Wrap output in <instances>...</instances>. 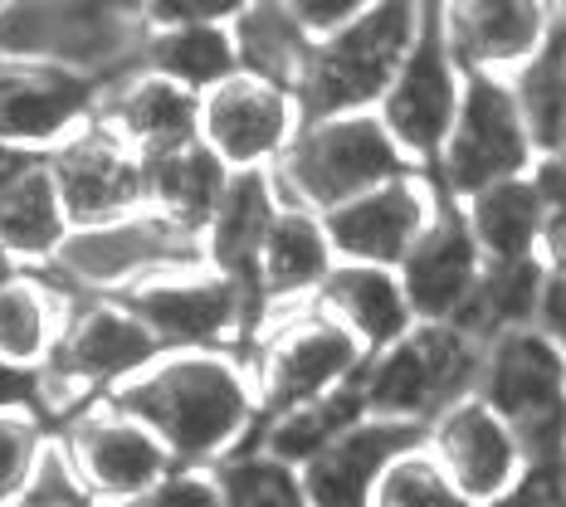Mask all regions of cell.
I'll list each match as a JSON object with an SVG mask.
<instances>
[{"mask_svg": "<svg viewBox=\"0 0 566 507\" xmlns=\"http://www.w3.org/2000/svg\"><path fill=\"white\" fill-rule=\"evenodd\" d=\"M537 327H542V332H547V337L566 351V274H552V278H547V293H542Z\"/></svg>", "mask_w": 566, "mask_h": 507, "instance_id": "ab89813d", "label": "cell"}, {"mask_svg": "<svg viewBox=\"0 0 566 507\" xmlns=\"http://www.w3.org/2000/svg\"><path fill=\"white\" fill-rule=\"evenodd\" d=\"M50 171L59 181V196H64L74 230L113 225V220L151 210L147 157H137L108 123H98V113L50 151Z\"/></svg>", "mask_w": 566, "mask_h": 507, "instance_id": "9a60e30c", "label": "cell"}, {"mask_svg": "<svg viewBox=\"0 0 566 507\" xmlns=\"http://www.w3.org/2000/svg\"><path fill=\"white\" fill-rule=\"evenodd\" d=\"M147 34V10L133 0H6L0 6V59L54 64L98 88L142 68Z\"/></svg>", "mask_w": 566, "mask_h": 507, "instance_id": "7a4b0ae2", "label": "cell"}, {"mask_svg": "<svg viewBox=\"0 0 566 507\" xmlns=\"http://www.w3.org/2000/svg\"><path fill=\"white\" fill-rule=\"evenodd\" d=\"M230 167L206 147V141H191V147L161 151V157L147 161V200L157 215H167L171 225L191 230L206 240L210 220H216L220 200L230 191Z\"/></svg>", "mask_w": 566, "mask_h": 507, "instance_id": "484cf974", "label": "cell"}, {"mask_svg": "<svg viewBox=\"0 0 566 507\" xmlns=\"http://www.w3.org/2000/svg\"><path fill=\"white\" fill-rule=\"evenodd\" d=\"M69 234H74V220H69L59 181L50 171V157H44L10 191H0V244L25 268L44 274L59 258V250L69 244Z\"/></svg>", "mask_w": 566, "mask_h": 507, "instance_id": "4316f807", "label": "cell"}, {"mask_svg": "<svg viewBox=\"0 0 566 507\" xmlns=\"http://www.w3.org/2000/svg\"><path fill=\"white\" fill-rule=\"evenodd\" d=\"M303 127L298 93L269 84L259 74H234L200 98V141L230 171H274L289 141Z\"/></svg>", "mask_w": 566, "mask_h": 507, "instance_id": "2e32d148", "label": "cell"}, {"mask_svg": "<svg viewBox=\"0 0 566 507\" xmlns=\"http://www.w3.org/2000/svg\"><path fill=\"white\" fill-rule=\"evenodd\" d=\"M424 450L440 458L444 474L474 507H503L533 468L517 430L479 391H469L424 424Z\"/></svg>", "mask_w": 566, "mask_h": 507, "instance_id": "5bb4252c", "label": "cell"}, {"mask_svg": "<svg viewBox=\"0 0 566 507\" xmlns=\"http://www.w3.org/2000/svg\"><path fill=\"white\" fill-rule=\"evenodd\" d=\"M317 303H323L371 357L416 327V308H410V298H406V283L386 264H352V258H337V268L327 274Z\"/></svg>", "mask_w": 566, "mask_h": 507, "instance_id": "d4e9b609", "label": "cell"}, {"mask_svg": "<svg viewBox=\"0 0 566 507\" xmlns=\"http://www.w3.org/2000/svg\"><path fill=\"white\" fill-rule=\"evenodd\" d=\"M562 6H566V0H562ZM562 30H566V25H562Z\"/></svg>", "mask_w": 566, "mask_h": 507, "instance_id": "7dc6e473", "label": "cell"}, {"mask_svg": "<svg viewBox=\"0 0 566 507\" xmlns=\"http://www.w3.org/2000/svg\"><path fill=\"white\" fill-rule=\"evenodd\" d=\"M50 444H54V430L40 405L0 410V507H15L25 498L34 468H40Z\"/></svg>", "mask_w": 566, "mask_h": 507, "instance_id": "e575fe53", "label": "cell"}, {"mask_svg": "<svg viewBox=\"0 0 566 507\" xmlns=\"http://www.w3.org/2000/svg\"><path fill=\"white\" fill-rule=\"evenodd\" d=\"M444 40L464 74H517L547 50L552 10L547 0H440Z\"/></svg>", "mask_w": 566, "mask_h": 507, "instance_id": "ac0fdd59", "label": "cell"}, {"mask_svg": "<svg viewBox=\"0 0 566 507\" xmlns=\"http://www.w3.org/2000/svg\"><path fill=\"white\" fill-rule=\"evenodd\" d=\"M440 205L444 200L434 191V181H424V171H406L367 196L347 200V205L327 210L323 225H327V240H333L337 258L400 268L406 254L420 244V234L434 225Z\"/></svg>", "mask_w": 566, "mask_h": 507, "instance_id": "e0dca14e", "label": "cell"}, {"mask_svg": "<svg viewBox=\"0 0 566 507\" xmlns=\"http://www.w3.org/2000/svg\"><path fill=\"white\" fill-rule=\"evenodd\" d=\"M74 293L50 274H25L0 288V361L20 371H44Z\"/></svg>", "mask_w": 566, "mask_h": 507, "instance_id": "f546056e", "label": "cell"}, {"mask_svg": "<svg viewBox=\"0 0 566 507\" xmlns=\"http://www.w3.org/2000/svg\"><path fill=\"white\" fill-rule=\"evenodd\" d=\"M44 157H50V151H34V147H20V141L0 137V191H10V186H15L25 171L40 167Z\"/></svg>", "mask_w": 566, "mask_h": 507, "instance_id": "b9f144b4", "label": "cell"}, {"mask_svg": "<svg viewBox=\"0 0 566 507\" xmlns=\"http://www.w3.org/2000/svg\"><path fill=\"white\" fill-rule=\"evenodd\" d=\"M357 420H367V400H361V381H352L323 400H308V405L269 415L264 434H259V450L283 458V464H293V468H303L308 458L323 454L337 434H347Z\"/></svg>", "mask_w": 566, "mask_h": 507, "instance_id": "1f68e13d", "label": "cell"}, {"mask_svg": "<svg viewBox=\"0 0 566 507\" xmlns=\"http://www.w3.org/2000/svg\"><path fill=\"white\" fill-rule=\"evenodd\" d=\"M161 357L151 327L123 298H78L69 303L59 341L40 371V405L50 420H69L74 410L113 395Z\"/></svg>", "mask_w": 566, "mask_h": 507, "instance_id": "5b68a950", "label": "cell"}, {"mask_svg": "<svg viewBox=\"0 0 566 507\" xmlns=\"http://www.w3.org/2000/svg\"><path fill=\"white\" fill-rule=\"evenodd\" d=\"M474 391L513 424L533 464L566 454V351L542 327L483 341Z\"/></svg>", "mask_w": 566, "mask_h": 507, "instance_id": "ba28073f", "label": "cell"}, {"mask_svg": "<svg viewBox=\"0 0 566 507\" xmlns=\"http://www.w3.org/2000/svg\"><path fill=\"white\" fill-rule=\"evenodd\" d=\"M113 400L151 424L186 468H220L264 415L254 371L230 351H161L142 376L117 385Z\"/></svg>", "mask_w": 566, "mask_h": 507, "instance_id": "6da1fadb", "label": "cell"}, {"mask_svg": "<svg viewBox=\"0 0 566 507\" xmlns=\"http://www.w3.org/2000/svg\"><path fill=\"white\" fill-rule=\"evenodd\" d=\"M333 268H337V250H333V240H327L323 215L283 200L274 230H269V240H264V254H259V274H254L259 313L313 303Z\"/></svg>", "mask_w": 566, "mask_h": 507, "instance_id": "603a6c76", "label": "cell"}, {"mask_svg": "<svg viewBox=\"0 0 566 507\" xmlns=\"http://www.w3.org/2000/svg\"><path fill=\"white\" fill-rule=\"evenodd\" d=\"M430 0H376L352 25L323 34L313 50V68L298 88L303 123L337 113H376L391 93L420 40Z\"/></svg>", "mask_w": 566, "mask_h": 507, "instance_id": "277c9868", "label": "cell"}, {"mask_svg": "<svg viewBox=\"0 0 566 507\" xmlns=\"http://www.w3.org/2000/svg\"><path fill=\"white\" fill-rule=\"evenodd\" d=\"M542 264L552 274H566V210L547 215V234H542Z\"/></svg>", "mask_w": 566, "mask_h": 507, "instance_id": "7bdbcfd3", "label": "cell"}, {"mask_svg": "<svg viewBox=\"0 0 566 507\" xmlns=\"http://www.w3.org/2000/svg\"><path fill=\"white\" fill-rule=\"evenodd\" d=\"M0 6H6V0H0Z\"/></svg>", "mask_w": 566, "mask_h": 507, "instance_id": "c3c4849f", "label": "cell"}, {"mask_svg": "<svg viewBox=\"0 0 566 507\" xmlns=\"http://www.w3.org/2000/svg\"><path fill=\"white\" fill-rule=\"evenodd\" d=\"M15 507H20V503H15Z\"/></svg>", "mask_w": 566, "mask_h": 507, "instance_id": "681fc988", "label": "cell"}, {"mask_svg": "<svg viewBox=\"0 0 566 507\" xmlns=\"http://www.w3.org/2000/svg\"><path fill=\"white\" fill-rule=\"evenodd\" d=\"M234 50H240V68L259 74L269 84L298 93L313 68L317 34L298 20L289 0H250L240 20H234Z\"/></svg>", "mask_w": 566, "mask_h": 507, "instance_id": "83f0119b", "label": "cell"}, {"mask_svg": "<svg viewBox=\"0 0 566 507\" xmlns=\"http://www.w3.org/2000/svg\"><path fill=\"white\" fill-rule=\"evenodd\" d=\"M117 298L151 327L161 351H226L259 317L250 293L226 274H216L210 264L151 274Z\"/></svg>", "mask_w": 566, "mask_h": 507, "instance_id": "7c38bea8", "label": "cell"}, {"mask_svg": "<svg viewBox=\"0 0 566 507\" xmlns=\"http://www.w3.org/2000/svg\"><path fill=\"white\" fill-rule=\"evenodd\" d=\"M367 361L371 351L313 298L293 303V308H274L264 317L250 371L264 415H279V410L308 405V400H323L342 385L361 381Z\"/></svg>", "mask_w": 566, "mask_h": 507, "instance_id": "8992f818", "label": "cell"}, {"mask_svg": "<svg viewBox=\"0 0 566 507\" xmlns=\"http://www.w3.org/2000/svg\"><path fill=\"white\" fill-rule=\"evenodd\" d=\"M216 474L226 488V507H308L298 468L264 450H240Z\"/></svg>", "mask_w": 566, "mask_h": 507, "instance_id": "836d02e7", "label": "cell"}, {"mask_svg": "<svg viewBox=\"0 0 566 507\" xmlns=\"http://www.w3.org/2000/svg\"><path fill=\"white\" fill-rule=\"evenodd\" d=\"M15 405H40V371H20L0 361V410H15Z\"/></svg>", "mask_w": 566, "mask_h": 507, "instance_id": "60d3db41", "label": "cell"}, {"mask_svg": "<svg viewBox=\"0 0 566 507\" xmlns=\"http://www.w3.org/2000/svg\"><path fill=\"white\" fill-rule=\"evenodd\" d=\"M416 444H424L420 424H400L381 415L357 420L347 434H337L323 454L298 468L308 507H371L381 474Z\"/></svg>", "mask_w": 566, "mask_h": 507, "instance_id": "44dd1931", "label": "cell"}, {"mask_svg": "<svg viewBox=\"0 0 566 507\" xmlns=\"http://www.w3.org/2000/svg\"><path fill=\"white\" fill-rule=\"evenodd\" d=\"M250 10V0H147V25H234Z\"/></svg>", "mask_w": 566, "mask_h": 507, "instance_id": "74e56055", "label": "cell"}, {"mask_svg": "<svg viewBox=\"0 0 566 507\" xmlns=\"http://www.w3.org/2000/svg\"><path fill=\"white\" fill-rule=\"evenodd\" d=\"M406 171H420L400 151L381 113H337V117H308L289 151L274 161V181L289 205H303L313 215L347 205V200L376 191Z\"/></svg>", "mask_w": 566, "mask_h": 507, "instance_id": "3957f363", "label": "cell"}, {"mask_svg": "<svg viewBox=\"0 0 566 507\" xmlns=\"http://www.w3.org/2000/svg\"><path fill=\"white\" fill-rule=\"evenodd\" d=\"M513 93L523 103L527 133H533V147L542 157H562L566 151V30L557 25L527 68H517Z\"/></svg>", "mask_w": 566, "mask_h": 507, "instance_id": "d6a6232c", "label": "cell"}, {"mask_svg": "<svg viewBox=\"0 0 566 507\" xmlns=\"http://www.w3.org/2000/svg\"><path fill=\"white\" fill-rule=\"evenodd\" d=\"M25 274H34V268H25L15 254L6 250V244H0V288H10V283H15V278H25Z\"/></svg>", "mask_w": 566, "mask_h": 507, "instance_id": "ee69618b", "label": "cell"}, {"mask_svg": "<svg viewBox=\"0 0 566 507\" xmlns=\"http://www.w3.org/2000/svg\"><path fill=\"white\" fill-rule=\"evenodd\" d=\"M98 84L54 64L0 59V137L34 151H54L98 113Z\"/></svg>", "mask_w": 566, "mask_h": 507, "instance_id": "ffe728a7", "label": "cell"}, {"mask_svg": "<svg viewBox=\"0 0 566 507\" xmlns=\"http://www.w3.org/2000/svg\"><path fill=\"white\" fill-rule=\"evenodd\" d=\"M133 6H142V10H147V0H133Z\"/></svg>", "mask_w": 566, "mask_h": 507, "instance_id": "f6af8a7d", "label": "cell"}, {"mask_svg": "<svg viewBox=\"0 0 566 507\" xmlns=\"http://www.w3.org/2000/svg\"><path fill=\"white\" fill-rule=\"evenodd\" d=\"M279 210H283V191H279L274 171H234L230 191L206 230V264L216 274H226L230 283H240L250 298H254L259 254H264V240L274 230ZM254 308H259V298H254Z\"/></svg>", "mask_w": 566, "mask_h": 507, "instance_id": "cb8c5ba5", "label": "cell"}, {"mask_svg": "<svg viewBox=\"0 0 566 507\" xmlns=\"http://www.w3.org/2000/svg\"><path fill=\"white\" fill-rule=\"evenodd\" d=\"M54 434L98 507H127L147 498L157 483H167L181 468L167 444L157 440V430L142 424L133 410H123L113 395L74 410Z\"/></svg>", "mask_w": 566, "mask_h": 507, "instance_id": "8fae6325", "label": "cell"}, {"mask_svg": "<svg viewBox=\"0 0 566 507\" xmlns=\"http://www.w3.org/2000/svg\"><path fill=\"white\" fill-rule=\"evenodd\" d=\"M98 123H108L137 157L151 161L161 151L200 141V93L151 68H133L98 93Z\"/></svg>", "mask_w": 566, "mask_h": 507, "instance_id": "7402d4cb", "label": "cell"}, {"mask_svg": "<svg viewBox=\"0 0 566 507\" xmlns=\"http://www.w3.org/2000/svg\"><path fill=\"white\" fill-rule=\"evenodd\" d=\"M127 507H226V488H220L216 468H176L167 483L147 493V498L127 503Z\"/></svg>", "mask_w": 566, "mask_h": 507, "instance_id": "8d00e7d4", "label": "cell"}, {"mask_svg": "<svg viewBox=\"0 0 566 507\" xmlns=\"http://www.w3.org/2000/svg\"><path fill=\"white\" fill-rule=\"evenodd\" d=\"M562 464H566V454H562Z\"/></svg>", "mask_w": 566, "mask_h": 507, "instance_id": "bcb514c9", "label": "cell"}, {"mask_svg": "<svg viewBox=\"0 0 566 507\" xmlns=\"http://www.w3.org/2000/svg\"><path fill=\"white\" fill-rule=\"evenodd\" d=\"M191 264H206V240L171 225L157 210H142V215L113 220V225L74 230L44 274L78 298H117L142 278Z\"/></svg>", "mask_w": 566, "mask_h": 507, "instance_id": "9c48e42d", "label": "cell"}, {"mask_svg": "<svg viewBox=\"0 0 566 507\" xmlns=\"http://www.w3.org/2000/svg\"><path fill=\"white\" fill-rule=\"evenodd\" d=\"M464 68L444 40V20H440V0L424 6V25L420 40L410 50L406 68L396 74L391 93L381 98V123L391 127V137L400 141L416 167H434L450 141V127L459 117V98H464Z\"/></svg>", "mask_w": 566, "mask_h": 507, "instance_id": "4fadbf2b", "label": "cell"}, {"mask_svg": "<svg viewBox=\"0 0 566 507\" xmlns=\"http://www.w3.org/2000/svg\"><path fill=\"white\" fill-rule=\"evenodd\" d=\"M142 68L171 78V84L191 88L206 98L210 88H220L226 78L240 74V50H234L230 25H171L151 30L147 50H142Z\"/></svg>", "mask_w": 566, "mask_h": 507, "instance_id": "4dcf8cb0", "label": "cell"}, {"mask_svg": "<svg viewBox=\"0 0 566 507\" xmlns=\"http://www.w3.org/2000/svg\"><path fill=\"white\" fill-rule=\"evenodd\" d=\"M371 507H474L424 444L406 450L376 483Z\"/></svg>", "mask_w": 566, "mask_h": 507, "instance_id": "d590c367", "label": "cell"}, {"mask_svg": "<svg viewBox=\"0 0 566 507\" xmlns=\"http://www.w3.org/2000/svg\"><path fill=\"white\" fill-rule=\"evenodd\" d=\"M464 220L474 230L479 250L489 264H517V258H542V234H547V205H542L533 176H513L489 191L469 196Z\"/></svg>", "mask_w": 566, "mask_h": 507, "instance_id": "f1b7e54d", "label": "cell"}, {"mask_svg": "<svg viewBox=\"0 0 566 507\" xmlns=\"http://www.w3.org/2000/svg\"><path fill=\"white\" fill-rule=\"evenodd\" d=\"M483 268H489V258H483L464 210L454 200H444L434 225L420 234V244L406 254V264L396 274L406 283L416 323L459 327V317L469 313V303H474V293L483 283Z\"/></svg>", "mask_w": 566, "mask_h": 507, "instance_id": "d6986e66", "label": "cell"}, {"mask_svg": "<svg viewBox=\"0 0 566 507\" xmlns=\"http://www.w3.org/2000/svg\"><path fill=\"white\" fill-rule=\"evenodd\" d=\"M483 341L444 323H416L400 341L376 351L361 371V400L367 415L430 424L440 410L464 400L479 385Z\"/></svg>", "mask_w": 566, "mask_h": 507, "instance_id": "52a82bcc", "label": "cell"}, {"mask_svg": "<svg viewBox=\"0 0 566 507\" xmlns=\"http://www.w3.org/2000/svg\"><path fill=\"white\" fill-rule=\"evenodd\" d=\"M293 10H298V20L308 25L317 40L323 34H333V30H342V25H352V20L361 15V10H371L376 0H289Z\"/></svg>", "mask_w": 566, "mask_h": 507, "instance_id": "f35d334b", "label": "cell"}, {"mask_svg": "<svg viewBox=\"0 0 566 507\" xmlns=\"http://www.w3.org/2000/svg\"><path fill=\"white\" fill-rule=\"evenodd\" d=\"M533 161H537V147L513 84L493 74H469L450 141H444L440 161H434V186L454 205H464L469 196L489 191V186L527 176Z\"/></svg>", "mask_w": 566, "mask_h": 507, "instance_id": "30bf717a", "label": "cell"}]
</instances>
